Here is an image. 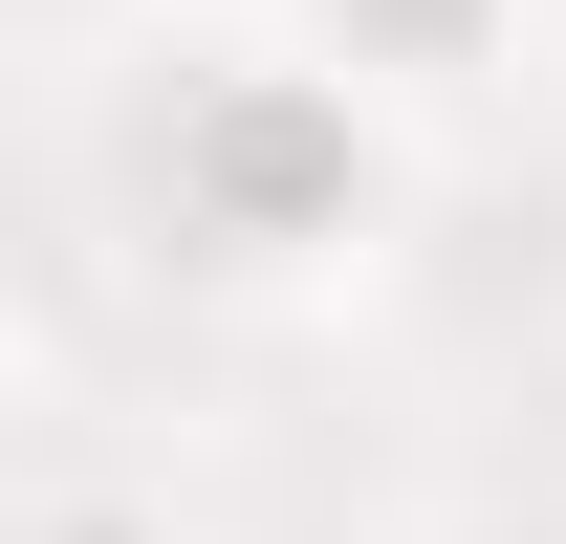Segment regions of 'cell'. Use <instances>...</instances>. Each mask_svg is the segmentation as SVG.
<instances>
[{"instance_id": "1", "label": "cell", "mask_w": 566, "mask_h": 544, "mask_svg": "<svg viewBox=\"0 0 566 544\" xmlns=\"http://www.w3.org/2000/svg\"><path fill=\"white\" fill-rule=\"evenodd\" d=\"M87 153H109V197H132L153 262L197 305H262V327L392 283L415 175H436V132L392 87H349L283 0H153L109 44V87H87Z\"/></svg>"}, {"instance_id": "3", "label": "cell", "mask_w": 566, "mask_h": 544, "mask_svg": "<svg viewBox=\"0 0 566 544\" xmlns=\"http://www.w3.org/2000/svg\"><path fill=\"white\" fill-rule=\"evenodd\" d=\"M22 544H197V523H175L153 458H44L22 479Z\"/></svg>"}, {"instance_id": "4", "label": "cell", "mask_w": 566, "mask_h": 544, "mask_svg": "<svg viewBox=\"0 0 566 544\" xmlns=\"http://www.w3.org/2000/svg\"><path fill=\"white\" fill-rule=\"evenodd\" d=\"M523 44H545V66H566V0H523Z\"/></svg>"}, {"instance_id": "2", "label": "cell", "mask_w": 566, "mask_h": 544, "mask_svg": "<svg viewBox=\"0 0 566 544\" xmlns=\"http://www.w3.org/2000/svg\"><path fill=\"white\" fill-rule=\"evenodd\" d=\"M283 22H305V44H327V66L349 87H392V109H480V87H523L545 66V44H523V0H283Z\"/></svg>"}]
</instances>
